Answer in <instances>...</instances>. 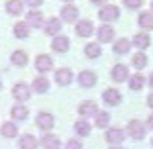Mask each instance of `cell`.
Wrapping results in <instances>:
<instances>
[{"instance_id": "obj_1", "label": "cell", "mask_w": 153, "mask_h": 149, "mask_svg": "<svg viewBox=\"0 0 153 149\" xmlns=\"http://www.w3.org/2000/svg\"><path fill=\"white\" fill-rule=\"evenodd\" d=\"M98 18L102 20L104 24H110V22H114V20L120 18V8H118V6H114V4L102 6V8H100V12H98Z\"/></svg>"}, {"instance_id": "obj_2", "label": "cell", "mask_w": 153, "mask_h": 149, "mask_svg": "<svg viewBox=\"0 0 153 149\" xmlns=\"http://www.w3.org/2000/svg\"><path fill=\"white\" fill-rule=\"evenodd\" d=\"M36 124H37V128H39V130L49 131L51 128L55 126V118L51 116L49 112H39V114H37V118H36Z\"/></svg>"}, {"instance_id": "obj_3", "label": "cell", "mask_w": 153, "mask_h": 149, "mask_svg": "<svg viewBox=\"0 0 153 149\" xmlns=\"http://www.w3.org/2000/svg\"><path fill=\"white\" fill-rule=\"evenodd\" d=\"M92 32H94V24L90 22V20H79L75 26V33L79 37H88L92 36Z\"/></svg>"}, {"instance_id": "obj_4", "label": "cell", "mask_w": 153, "mask_h": 149, "mask_svg": "<svg viewBox=\"0 0 153 149\" xmlns=\"http://www.w3.org/2000/svg\"><path fill=\"white\" fill-rule=\"evenodd\" d=\"M128 133H130L134 139H143V136H145V126L141 122H137V120H131V122L128 124Z\"/></svg>"}, {"instance_id": "obj_5", "label": "cell", "mask_w": 153, "mask_h": 149, "mask_svg": "<svg viewBox=\"0 0 153 149\" xmlns=\"http://www.w3.org/2000/svg\"><path fill=\"white\" fill-rule=\"evenodd\" d=\"M102 100L108 104V106H118V104L122 102V94L116 88H106V90L102 92Z\"/></svg>"}, {"instance_id": "obj_6", "label": "cell", "mask_w": 153, "mask_h": 149, "mask_svg": "<svg viewBox=\"0 0 153 149\" xmlns=\"http://www.w3.org/2000/svg\"><path fill=\"white\" fill-rule=\"evenodd\" d=\"M55 82H57L59 86H67L73 82V71L71 69H57V73H55Z\"/></svg>"}, {"instance_id": "obj_7", "label": "cell", "mask_w": 153, "mask_h": 149, "mask_svg": "<svg viewBox=\"0 0 153 149\" xmlns=\"http://www.w3.org/2000/svg\"><path fill=\"white\" fill-rule=\"evenodd\" d=\"M43 32L47 36H59L61 33V20L59 18H49L43 24Z\"/></svg>"}, {"instance_id": "obj_8", "label": "cell", "mask_w": 153, "mask_h": 149, "mask_svg": "<svg viewBox=\"0 0 153 149\" xmlns=\"http://www.w3.org/2000/svg\"><path fill=\"white\" fill-rule=\"evenodd\" d=\"M26 24L30 27H41V26H43V14L37 12V10H30V12H26Z\"/></svg>"}, {"instance_id": "obj_9", "label": "cell", "mask_w": 153, "mask_h": 149, "mask_svg": "<svg viewBox=\"0 0 153 149\" xmlns=\"http://www.w3.org/2000/svg\"><path fill=\"white\" fill-rule=\"evenodd\" d=\"M76 18H79V8H76V6L67 4L65 8H61V20H63V22L73 24V22H76Z\"/></svg>"}, {"instance_id": "obj_10", "label": "cell", "mask_w": 153, "mask_h": 149, "mask_svg": "<svg viewBox=\"0 0 153 149\" xmlns=\"http://www.w3.org/2000/svg\"><path fill=\"white\" fill-rule=\"evenodd\" d=\"M12 94H14V98H16V100L24 102V100L30 98V86H27L26 82H18V85H14Z\"/></svg>"}, {"instance_id": "obj_11", "label": "cell", "mask_w": 153, "mask_h": 149, "mask_svg": "<svg viewBox=\"0 0 153 149\" xmlns=\"http://www.w3.org/2000/svg\"><path fill=\"white\" fill-rule=\"evenodd\" d=\"M36 69L39 73H47L53 69V59L49 55H37L36 57Z\"/></svg>"}, {"instance_id": "obj_12", "label": "cell", "mask_w": 153, "mask_h": 149, "mask_svg": "<svg viewBox=\"0 0 153 149\" xmlns=\"http://www.w3.org/2000/svg\"><path fill=\"white\" fill-rule=\"evenodd\" d=\"M114 39V27L110 24H102L98 27V41L100 43H110Z\"/></svg>"}, {"instance_id": "obj_13", "label": "cell", "mask_w": 153, "mask_h": 149, "mask_svg": "<svg viewBox=\"0 0 153 149\" xmlns=\"http://www.w3.org/2000/svg\"><path fill=\"white\" fill-rule=\"evenodd\" d=\"M106 141L112 145H120L122 141H124V130H120V128H110L108 131H106Z\"/></svg>"}, {"instance_id": "obj_14", "label": "cell", "mask_w": 153, "mask_h": 149, "mask_svg": "<svg viewBox=\"0 0 153 149\" xmlns=\"http://www.w3.org/2000/svg\"><path fill=\"white\" fill-rule=\"evenodd\" d=\"M51 49H53L55 53H65V51L69 49V37H65V36H55L53 41H51Z\"/></svg>"}, {"instance_id": "obj_15", "label": "cell", "mask_w": 153, "mask_h": 149, "mask_svg": "<svg viewBox=\"0 0 153 149\" xmlns=\"http://www.w3.org/2000/svg\"><path fill=\"white\" fill-rule=\"evenodd\" d=\"M79 114H81L82 118H86V116H96V114H98L96 102H92V100H85V102H81V106H79Z\"/></svg>"}, {"instance_id": "obj_16", "label": "cell", "mask_w": 153, "mask_h": 149, "mask_svg": "<svg viewBox=\"0 0 153 149\" xmlns=\"http://www.w3.org/2000/svg\"><path fill=\"white\" fill-rule=\"evenodd\" d=\"M128 75H130V71H128V67L124 63H118L112 67V79L116 82H124L128 79Z\"/></svg>"}, {"instance_id": "obj_17", "label": "cell", "mask_w": 153, "mask_h": 149, "mask_svg": "<svg viewBox=\"0 0 153 149\" xmlns=\"http://www.w3.org/2000/svg\"><path fill=\"white\" fill-rule=\"evenodd\" d=\"M41 147L43 149H61V141L53 133H43L41 137Z\"/></svg>"}, {"instance_id": "obj_18", "label": "cell", "mask_w": 153, "mask_h": 149, "mask_svg": "<svg viewBox=\"0 0 153 149\" xmlns=\"http://www.w3.org/2000/svg\"><path fill=\"white\" fill-rule=\"evenodd\" d=\"M131 45H135L137 49H147V47L151 45V37H149L145 32H140V33H135V36H134Z\"/></svg>"}, {"instance_id": "obj_19", "label": "cell", "mask_w": 153, "mask_h": 149, "mask_svg": "<svg viewBox=\"0 0 153 149\" xmlns=\"http://www.w3.org/2000/svg\"><path fill=\"white\" fill-rule=\"evenodd\" d=\"M10 114H12V118L16 122H24V120L30 116V110H27V106H24V104H16V106H12Z\"/></svg>"}, {"instance_id": "obj_20", "label": "cell", "mask_w": 153, "mask_h": 149, "mask_svg": "<svg viewBox=\"0 0 153 149\" xmlns=\"http://www.w3.org/2000/svg\"><path fill=\"white\" fill-rule=\"evenodd\" d=\"M37 145H39V141L32 133H24L20 137V149H37Z\"/></svg>"}, {"instance_id": "obj_21", "label": "cell", "mask_w": 153, "mask_h": 149, "mask_svg": "<svg viewBox=\"0 0 153 149\" xmlns=\"http://www.w3.org/2000/svg\"><path fill=\"white\" fill-rule=\"evenodd\" d=\"M96 75L92 71H82L81 75H79V82H81V86H85V88H88V86H94L96 85Z\"/></svg>"}, {"instance_id": "obj_22", "label": "cell", "mask_w": 153, "mask_h": 149, "mask_svg": "<svg viewBox=\"0 0 153 149\" xmlns=\"http://www.w3.org/2000/svg\"><path fill=\"white\" fill-rule=\"evenodd\" d=\"M6 12L12 16H20L24 12V2L22 0H8L6 2Z\"/></svg>"}, {"instance_id": "obj_23", "label": "cell", "mask_w": 153, "mask_h": 149, "mask_svg": "<svg viewBox=\"0 0 153 149\" xmlns=\"http://www.w3.org/2000/svg\"><path fill=\"white\" fill-rule=\"evenodd\" d=\"M130 47H131V41L126 39V37H120V39H116V43H114V53L126 55L128 51H130Z\"/></svg>"}, {"instance_id": "obj_24", "label": "cell", "mask_w": 153, "mask_h": 149, "mask_svg": "<svg viewBox=\"0 0 153 149\" xmlns=\"http://www.w3.org/2000/svg\"><path fill=\"white\" fill-rule=\"evenodd\" d=\"M137 24L143 30H153V14L151 12H141L137 16Z\"/></svg>"}, {"instance_id": "obj_25", "label": "cell", "mask_w": 153, "mask_h": 149, "mask_svg": "<svg viewBox=\"0 0 153 149\" xmlns=\"http://www.w3.org/2000/svg\"><path fill=\"white\" fill-rule=\"evenodd\" d=\"M75 131H76V136L86 137L90 133V124L86 122L85 118H81V120H76V122H75Z\"/></svg>"}, {"instance_id": "obj_26", "label": "cell", "mask_w": 153, "mask_h": 149, "mask_svg": "<svg viewBox=\"0 0 153 149\" xmlns=\"http://www.w3.org/2000/svg\"><path fill=\"white\" fill-rule=\"evenodd\" d=\"M32 90H36V92H47L49 90V81H47V79L45 77H37L36 81L32 82Z\"/></svg>"}, {"instance_id": "obj_27", "label": "cell", "mask_w": 153, "mask_h": 149, "mask_svg": "<svg viewBox=\"0 0 153 149\" xmlns=\"http://www.w3.org/2000/svg\"><path fill=\"white\" fill-rule=\"evenodd\" d=\"M10 61H12L14 65H18V67H24V65H27V53H26V51H22V49L14 51L12 57H10Z\"/></svg>"}, {"instance_id": "obj_28", "label": "cell", "mask_w": 153, "mask_h": 149, "mask_svg": "<svg viewBox=\"0 0 153 149\" xmlns=\"http://www.w3.org/2000/svg\"><path fill=\"white\" fill-rule=\"evenodd\" d=\"M85 55L88 59H98L102 55V49H100V43H88L85 47Z\"/></svg>"}, {"instance_id": "obj_29", "label": "cell", "mask_w": 153, "mask_h": 149, "mask_svg": "<svg viewBox=\"0 0 153 149\" xmlns=\"http://www.w3.org/2000/svg\"><path fill=\"white\" fill-rule=\"evenodd\" d=\"M14 36L20 37V39L27 37V36H30V26H27L26 22H18L16 26H14Z\"/></svg>"}, {"instance_id": "obj_30", "label": "cell", "mask_w": 153, "mask_h": 149, "mask_svg": "<svg viewBox=\"0 0 153 149\" xmlns=\"http://www.w3.org/2000/svg\"><path fill=\"white\" fill-rule=\"evenodd\" d=\"M0 131H2L4 137H14L16 133H18V126H16L14 122H4L2 128H0Z\"/></svg>"}, {"instance_id": "obj_31", "label": "cell", "mask_w": 153, "mask_h": 149, "mask_svg": "<svg viewBox=\"0 0 153 149\" xmlns=\"http://www.w3.org/2000/svg\"><path fill=\"white\" fill-rule=\"evenodd\" d=\"M143 85H145V79H143V75H140V73L130 79V90H141Z\"/></svg>"}, {"instance_id": "obj_32", "label": "cell", "mask_w": 153, "mask_h": 149, "mask_svg": "<svg viewBox=\"0 0 153 149\" xmlns=\"http://www.w3.org/2000/svg\"><path fill=\"white\" fill-rule=\"evenodd\" d=\"M131 65H134L137 71H141V69H145V65H147V57H145L143 53H135L134 57H131Z\"/></svg>"}, {"instance_id": "obj_33", "label": "cell", "mask_w": 153, "mask_h": 149, "mask_svg": "<svg viewBox=\"0 0 153 149\" xmlns=\"http://www.w3.org/2000/svg\"><path fill=\"white\" fill-rule=\"evenodd\" d=\"M94 122H96V126H98V128H106L110 124V114L108 112H98Z\"/></svg>"}, {"instance_id": "obj_34", "label": "cell", "mask_w": 153, "mask_h": 149, "mask_svg": "<svg viewBox=\"0 0 153 149\" xmlns=\"http://www.w3.org/2000/svg\"><path fill=\"white\" fill-rule=\"evenodd\" d=\"M143 4V0H124V6H126V8H140V6Z\"/></svg>"}, {"instance_id": "obj_35", "label": "cell", "mask_w": 153, "mask_h": 149, "mask_svg": "<svg viewBox=\"0 0 153 149\" xmlns=\"http://www.w3.org/2000/svg\"><path fill=\"white\" fill-rule=\"evenodd\" d=\"M67 149H82V143L79 139H71L67 143Z\"/></svg>"}, {"instance_id": "obj_36", "label": "cell", "mask_w": 153, "mask_h": 149, "mask_svg": "<svg viewBox=\"0 0 153 149\" xmlns=\"http://www.w3.org/2000/svg\"><path fill=\"white\" fill-rule=\"evenodd\" d=\"M26 2H27V6H32V8H37V6L43 4V0H26Z\"/></svg>"}, {"instance_id": "obj_37", "label": "cell", "mask_w": 153, "mask_h": 149, "mask_svg": "<svg viewBox=\"0 0 153 149\" xmlns=\"http://www.w3.org/2000/svg\"><path fill=\"white\" fill-rule=\"evenodd\" d=\"M147 106H149V108H153V92L147 96Z\"/></svg>"}, {"instance_id": "obj_38", "label": "cell", "mask_w": 153, "mask_h": 149, "mask_svg": "<svg viewBox=\"0 0 153 149\" xmlns=\"http://www.w3.org/2000/svg\"><path fill=\"white\" fill-rule=\"evenodd\" d=\"M92 4H104V2H108V0H90Z\"/></svg>"}, {"instance_id": "obj_39", "label": "cell", "mask_w": 153, "mask_h": 149, "mask_svg": "<svg viewBox=\"0 0 153 149\" xmlns=\"http://www.w3.org/2000/svg\"><path fill=\"white\" fill-rule=\"evenodd\" d=\"M147 122H149V128H151V130H153V114H151V116L147 118Z\"/></svg>"}, {"instance_id": "obj_40", "label": "cell", "mask_w": 153, "mask_h": 149, "mask_svg": "<svg viewBox=\"0 0 153 149\" xmlns=\"http://www.w3.org/2000/svg\"><path fill=\"white\" fill-rule=\"evenodd\" d=\"M149 86H151V88H153V73H151V75H149Z\"/></svg>"}, {"instance_id": "obj_41", "label": "cell", "mask_w": 153, "mask_h": 149, "mask_svg": "<svg viewBox=\"0 0 153 149\" xmlns=\"http://www.w3.org/2000/svg\"><path fill=\"white\" fill-rule=\"evenodd\" d=\"M112 149H122V147H118V145H114V147H112Z\"/></svg>"}, {"instance_id": "obj_42", "label": "cell", "mask_w": 153, "mask_h": 149, "mask_svg": "<svg viewBox=\"0 0 153 149\" xmlns=\"http://www.w3.org/2000/svg\"><path fill=\"white\" fill-rule=\"evenodd\" d=\"M151 10H153V0H151Z\"/></svg>"}, {"instance_id": "obj_43", "label": "cell", "mask_w": 153, "mask_h": 149, "mask_svg": "<svg viewBox=\"0 0 153 149\" xmlns=\"http://www.w3.org/2000/svg\"><path fill=\"white\" fill-rule=\"evenodd\" d=\"M65 2H73V0H65Z\"/></svg>"}, {"instance_id": "obj_44", "label": "cell", "mask_w": 153, "mask_h": 149, "mask_svg": "<svg viewBox=\"0 0 153 149\" xmlns=\"http://www.w3.org/2000/svg\"><path fill=\"white\" fill-rule=\"evenodd\" d=\"M0 88H2V82H0Z\"/></svg>"}, {"instance_id": "obj_45", "label": "cell", "mask_w": 153, "mask_h": 149, "mask_svg": "<svg viewBox=\"0 0 153 149\" xmlns=\"http://www.w3.org/2000/svg\"><path fill=\"white\" fill-rule=\"evenodd\" d=\"M151 145H153V141H151Z\"/></svg>"}]
</instances>
